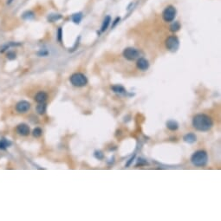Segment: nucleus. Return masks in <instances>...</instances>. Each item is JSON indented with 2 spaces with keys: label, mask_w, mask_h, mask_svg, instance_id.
<instances>
[{
  "label": "nucleus",
  "mask_w": 221,
  "mask_h": 221,
  "mask_svg": "<svg viewBox=\"0 0 221 221\" xmlns=\"http://www.w3.org/2000/svg\"><path fill=\"white\" fill-rule=\"evenodd\" d=\"M183 140L186 142V143H189V144H192V143H194L196 141H197V137L194 134L192 133H189L187 135H186L184 136Z\"/></svg>",
  "instance_id": "obj_11"
},
{
  "label": "nucleus",
  "mask_w": 221,
  "mask_h": 221,
  "mask_svg": "<svg viewBox=\"0 0 221 221\" xmlns=\"http://www.w3.org/2000/svg\"><path fill=\"white\" fill-rule=\"evenodd\" d=\"M19 45V44H15V43H8L5 44H3L2 46H0V53H4L7 50H9L11 46H16Z\"/></svg>",
  "instance_id": "obj_15"
},
{
  "label": "nucleus",
  "mask_w": 221,
  "mask_h": 221,
  "mask_svg": "<svg viewBox=\"0 0 221 221\" xmlns=\"http://www.w3.org/2000/svg\"><path fill=\"white\" fill-rule=\"evenodd\" d=\"M17 132L20 135H23V136H27L29 135L30 134V128L28 125L22 123V124H19L17 127Z\"/></svg>",
  "instance_id": "obj_8"
},
{
  "label": "nucleus",
  "mask_w": 221,
  "mask_h": 221,
  "mask_svg": "<svg viewBox=\"0 0 221 221\" xmlns=\"http://www.w3.org/2000/svg\"><path fill=\"white\" fill-rule=\"evenodd\" d=\"M136 64H137L138 69H140L141 70H147L149 67L148 61L145 58H139Z\"/></svg>",
  "instance_id": "obj_9"
},
{
  "label": "nucleus",
  "mask_w": 221,
  "mask_h": 221,
  "mask_svg": "<svg viewBox=\"0 0 221 221\" xmlns=\"http://www.w3.org/2000/svg\"><path fill=\"white\" fill-rule=\"evenodd\" d=\"M207 160H208L207 153L205 151H202V150H198L197 152H195L191 157L192 163L196 167L206 166Z\"/></svg>",
  "instance_id": "obj_2"
},
{
  "label": "nucleus",
  "mask_w": 221,
  "mask_h": 221,
  "mask_svg": "<svg viewBox=\"0 0 221 221\" xmlns=\"http://www.w3.org/2000/svg\"><path fill=\"white\" fill-rule=\"evenodd\" d=\"M11 145V142L9 141L6 139H1L0 140V149L1 150H5Z\"/></svg>",
  "instance_id": "obj_14"
},
{
  "label": "nucleus",
  "mask_w": 221,
  "mask_h": 221,
  "mask_svg": "<svg viewBox=\"0 0 221 221\" xmlns=\"http://www.w3.org/2000/svg\"><path fill=\"white\" fill-rule=\"evenodd\" d=\"M34 17V13L32 11H26L23 14V17L24 19H31Z\"/></svg>",
  "instance_id": "obj_22"
},
{
  "label": "nucleus",
  "mask_w": 221,
  "mask_h": 221,
  "mask_svg": "<svg viewBox=\"0 0 221 221\" xmlns=\"http://www.w3.org/2000/svg\"><path fill=\"white\" fill-rule=\"evenodd\" d=\"M212 119L206 114H199L195 115L192 119V126L195 129L202 132H206L212 129L213 127Z\"/></svg>",
  "instance_id": "obj_1"
},
{
  "label": "nucleus",
  "mask_w": 221,
  "mask_h": 221,
  "mask_svg": "<svg viewBox=\"0 0 221 221\" xmlns=\"http://www.w3.org/2000/svg\"><path fill=\"white\" fill-rule=\"evenodd\" d=\"M180 29V24L179 22H174V23L171 24L170 26V31H177Z\"/></svg>",
  "instance_id": "obj_19"
},
{
  "label": "nucleus",
  "mask_w": 221,
  "mask_h": 221,
  "mask_svg": "<svg viewBox=\"0 0 221 221\" xmlns=\"http://www.w3.org/2000/svg\"><path fill=\"white\" fill-rule=\"evenodd\" d=\"M110 22H111V17H110L109 16H107V17L104 18V20H103V22H102V24H101V32H104V31L107 30Z\"/></svg>",
  "instance_id": "obj_12"
},
{
  "label": "nucleus",
  "mask_w": 221,
  "mask_h": 221,
  "mask_svg": "<svg viewBox=\"0 0 221 221\" xmlns=\"http://www.w3.org/2000/svg\"><path fill=\"white\" fill-rule=\"evenodd\" d=\"M139 55H140V52L136 49L132 48V47L125 49L123 51V56L129 61H135V59H137Z\"/></svg>",
  "instance_id": "obj_6"
},
{
  "label": "nucleus",
  "mask_w": 221,
  "mask_h": 221,
  "mask_svg": "<svg viewBox=\"0 0 221 221\" xmlns=\"http://www.w3.org/2000/svg\"><path fill=\"white\" fill-rule=\"evenodd\" d=\"M180 46V41L177 37L175 36H170L167 38L166 40V47L168 50L172 52H175L176 50L179 49Z\"/></svg>",
  "instance_id": "obj_4"
},
{
  "label": "nucleus",
  "mask_w": 221,
  "mask_h": 221,
  "mask_svg": "<svg viewBox=\"0 0 221 221\" xmlns=\"http://www.w3.org/2000/svg\"><path fill=\"white\" fill-rule=\"evenodd\" d=\"M30 108H31V104H30V102H28L26 101H19L17 104V106H16V109H17V111L18 113H25Z\"/></svg>",
  "instance_id": "obj_7"
},
{
  "label": "nucleus",
  "mask_w": 221,
  "mask_h": 221,
  "mask_svg": "<svg viewBox=\"0 0 221 221\" xmlns=\"http://www.w3.org/2000/svg\"><path fill=\"white\" fill-rule=\"evenodd\" d=\"M7 58L9 60H14L16 59V53L14 51H9L7 53Z\"/></svg>",
  "instance_id": "obj_23"
},
{
  "label": "nucleus",
  "mask_w": 221,
  "mask_h": 221,
  "mask_svg": "<svg viewBox=\"0 0 221 221\" xmlns=\"http://www.w3.org/2000/svg\"><path fill=\"white\" fill-rule=\"evenodd\" d=\"M70 83L76 87H83L88 83V79L82 73H75L70 76Z\"/></svg>",
  "instance_id": "obj_3"
},
{
  "label": "nucleus",
  "mask_w": 221,
  "mask_h": 221,
  "mask_svg": "<svg viewBox=\"0 0 221 221\" xmlns=\"http://www.w3.org/2000/svg\"><path fill=\"white\" fill-rule=\"evenodd\" d=\"M48 98V95L46 94L45 92H38V94L36 95L35 96V100L38 103H41V102H44Z\"/></svg>",
  "instance_id": "obj_10"
},
{
  "label": "nucleus",
  "mask_w": 221,
  "mask_h": 221,
  "mask_svg": "<svg viewBox=\"0 0 221 221\" xmlns=\"http://www.w3.org/2000/svg\"><path fill=\"white\" fill-rule=\"evenodd\" d=\"M61 17L62 16L59 15V14H51V15H50V17H49V21L50 22H55V21L60 19Z\"/></svg>",
  "instance_id": "obj_20"
},
{
  "label": "nucleus",
  "mask_w": 221,
  "mask_h": 221,
  "mask_svg": "<svg viewBox=\"0 0 221 221\" xmlns=\"http://www.w3.org/2000/svg\"><path fill=\"white\" fill-rule=\"evenodd\" d=\"M176 16V9L172 5H169L166 9L164 10L163 13H162V17L164 19L165 22H172L174 20Z\"/></svg>",
  "instance_id": "obj_5"
},
{
  "label": "nucleus",
  "mask_w": 221,
  "mask_h": 221,
  "mask_svg": "<svg viewBox=\"0 0 221 221\" xmlns=\"http://www.w3.org/2000/svg\"><path fill=\"white\" fill-rule=\"evenodd\" d=\"M167 127H168V129L172 130V131H175L179 128V124L177 123V122L174 121V120H170V121L167 122Z\"/></svg>",
  "instance_id": "obj_13"
},
{
  "label": "nucleus",
  "mask_w": 221,
  "mask_h": 221,
  "mask_svg": "<svg viewBox=\"0 0 221 221\" xmlns=\"http://www.w3.org/2000/svg\"><path fill=\"white\" fill-rule=\"evenodd\" d=\"M42 134H43V131H42L41 129H39V128H36L35 129L33 130V133H32L33 136L36 138L40 137L42 135Z\"/></svg>",
  "instance_id": "obj_21"
},
{
  "label": "nucleus",
  "mask_w": 221,
  "mask_h": 221,
  "mask_svg": "<svg viewBox=\"0 0 221 221\" xmlns=\"http://www.w3.org/2000/svg\"><path fill=\"white\" fill-rule=\"evenodd\" d=\"M82 18H83V15H82V13L81 12H79V13H76V14H74V15L72 16V20H73V22L75 23H79L81 22V20H82Z\"/></svg>",
  "instance_id": "obj_18"
},
{
  "label": "nucleus",
  "mask_w": 221,
  "mask_h": 221,
  "mask_svg": "<svg viewBox=\"0 0 221 221\" xmlns=\"http://www.w3.org/2000/svg\"><path fill=\"white\" fill-rule=\"evenodd\" d=\"M112 89L114 93H118V94H122V93H125V89L121 86V85H114L112 87Z\"/></svg>",
  "instance_id": "obj_17"
},
{
  "label": "nucleus",
  "mask_w": 221,
  "mask_h": 221,
  "mask_svg": "<svg viewBox=\"0 0 221 221\" xmlns=\"http://www.w3.org/2000/svg\"><path fill=\"white\" fill-rule=\"evenodd\" d=\"M37 112L39 114H44L46 112V104L44 102H41L37 106Z\"/></svg>",
  "instance_id": "obj_16"
},
{
  "label": "nucleus",
  "mask_w": 221,
  "mask_h": 221,
  "mask_svg": "<svg viewBox=\"0 0 221 221\" xmlns=\"http://www.w3.org/2000/svg\"><path fill=\"white\" fill-rule=\"evenodd\" d=\"M58 40L61 42L62 41V29L61 28H59V30H58Z\"/></svg>",
  "instance_id": "obj_25"
},
{
  "label": "nucleus",
  "mask_w": 221,
  "mask_h": 221,
  "mask_svg": "<svg viewBox=\"0 0 221 221\" xmlns=\"http://www.w3.org/2000/svg\"><path fill=\"white\" fill-rule=\"evenodd\" d=\"M98 153H99V154H97V153L95 152V157H96L97 159H100V160H101V159H102V158H103V155H102V153H101V152H98Z\"/></svg>",
  "instance_id": "obj_24"
}]
</instances>
